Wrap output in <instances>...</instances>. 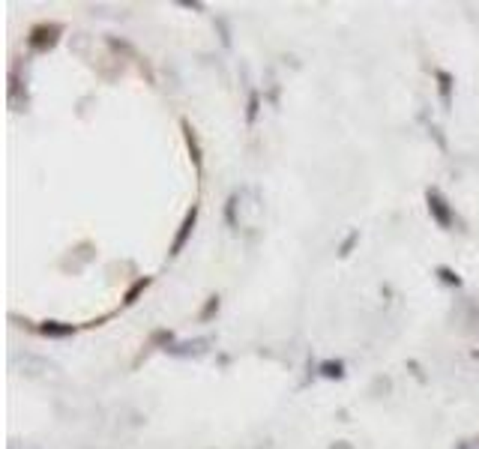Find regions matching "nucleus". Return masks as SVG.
Wrapping results in <instances>:
<instances>
[{"instance_id":"1","label":"nucleus","mask_w":479,"mask_h":449,"mask_svg":"<svg viewBox=\"0 0 479 449\" xmlns=\"http://www.w3.org/2000/svg\"><path fill=\"white\" fill-rule=\"evenodd\" d=\"M425 198H428V210H432V216L437 219V225H441V228H449V225H452V213H449L447 201H443V195L437 192V189H428Z\"/></svg>"},{"instance_id":"2","label":"nucleus","mask_w":479,"mask_h":449,"mask_svg":"<svg viewBox=\"0 0 479 449\" xmlns=\"http://www.w3.org/2000/svg\"><path fill=\"white\" fill-rule=\"evenodd\" d=\"M195 219H198V207H192V210H189V213H186L183 225H180V234H177V240H174V246H171V255H177V252L186 246L189 234H192V228H195Z\"/></svg>"},{"instance_id":"3","label":"nucleus","mask_w":479,"mask_h":449,"mask_svg":"<svg viewBox=\"0 0 479 449\" xmlns=\"http://www.w3.org/2000/svg\"><path fill=\"white\" fill-rule=\"evenodd\" d=\"M43 332H45V336H54V339H63V336H72V332H75V326H72V324L48 321V324H43Z\"/></svg>"},{"instance_id":"4","label":"nucleus","mask_w":479,"mask_h":449,"mask_svg":"<svg viewBox=\"0 0 479 449\" xmlns=\"http://www.w3.org/2000/svg\"><path fill=\"white\" fill-rule=\"evenodd\" d=\"M320 374H324V378H342L344 365L342 363H324V365H320Z\"/></svg>"},{"instance_id":"5","label":"nucleus","mask_w":479,"mask_h":449,"mask_svg":"<svg viewBox=\"0 0 479 449\" xmlns=\"http://www.w3.org/2000/svg\"><path fill=\"white\" fill-rule=\"evenodd\" d=\"M437 78H441V96H443V102L449 105V84H452V78L447 75V72H437Z\"/></svg>"},{"instance_id":"6","label":"nucleus","mask_w":479,"mask_h":449,"mask_svg":"<svg viewBox=\"0 0 479 449\" xmlns=\"http://www.w3.org/2000/svg\"><path fill=\"white\" fill-rule=\"evenodd\" d=\"M437 276H441V279H443V282H449V284H461V279H458V276H456V273H452V269H449V267H441V269H437Z\"/></svg>"},{"instance_id":"7","label":"nucleus","mask_w":479,"mask_h":449,"mask_svg":"<svg viewBox=\"0 0 479 449\" xmlns=\"http://www.w3.org/2000/svg\"><path fill=\"white\" fill-rule=\"evenodd\" d=\"M147 288V279H141V282H138L135 284V288H132L129 293H126V303H135V297H138V291H144Z\"/></svg>"},{"instance_id":"8","label":"nucleus","mask_w":479,"mask_h":449,"mask_svg":"<svg viewBox=\"0 0 479 449\" xmlns=\"http://www.w3.org/2000/svg\"><path fill=\"white\" fill-rule=\"evenodd\" d=\"M216 308H219V300H216V297H213V300H210V303H207V308H204V317H210L213 312H216Z\"/></svg>"}]
</instances>
